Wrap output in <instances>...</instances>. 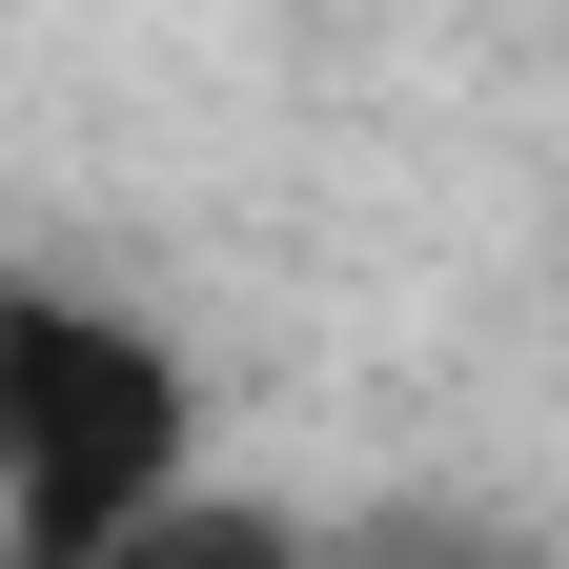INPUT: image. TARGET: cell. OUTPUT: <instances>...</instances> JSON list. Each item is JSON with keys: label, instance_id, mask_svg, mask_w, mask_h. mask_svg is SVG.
<instances>
[{"label": "cell", "instance_id": "cell-2", "mask_svg": "<svg viewBox=\"0 0 569 569\" xmlns=\"http://www.w3.org/2000/svg\"><path fill=\"white\" fill-rule=\"evenodd\" d=\"M82 569H306V509H224V488H163L122 549H82Z\"/></svg>", "mask_w": 569, "mask_h": 569}, {"label": "cell", "instance_id": "cell-1", "mask_svg": "<svg viewBox=\"0 0 569 569\" xmlns=\"http://www.w3.org/2000/svg\"><path fill=\"white\" fill-rule=\"evenodd\" d=\"M203 387L142 306H82V284H0V569H82L183 488Z\"/></svg>", "mask_w": 569, "mask_h": 569}, {"label": "cell", "instance_id": "cell-3", "mask_svg": "<svg viewBox=\"0 0 569 569\" xmlns=\"http://www.w3.org/2000/svg\"><path fill=\"white\" fill-rule=\"evenodd\" d=\"M306 569H549L509 509H346V529H306Z\"/></svg>", "mask_w": 569, "mask_h": 569}]
</instances>
